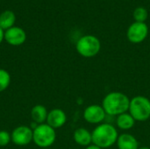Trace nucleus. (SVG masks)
<instances>
[{"label":"nucleus","mask_w":150,"mask_h":149,"mask_svg":"<svg viewBox=\"0 0 150 149\" xmlns=\"http://www.w3.org/2000/svg\"><path fill=\"white\" fill-rule=\"evenodd\" d=\"M11 142L17 146H26L33 142V130L27 126H18L11 133Z\"/></svg>","instance_id":"nucleus-8"},{"label":"nucleus","mask_w":150,"mask_h":149,"mask_svg":"<svg viewBox=\"0 0 150 149\" xmlns=\"http://www.w3.org/2000/svg\"><path fill=\"white\" fill-rule=\"evenodd\" d=\"M67 122V115L65 112L59 108H54L48 112L46 123L53 127L54 129H58L62 127Z\"/></svg>","instance_id":"nucleus-10"},{"label":"nucleus","mask_w":150,"mask_h":149,"mask_svg":"<svg viewBox=\"0 0 150 149\" xmlns=\"http://www.w3.org/2000/svg\"><path fill=\"white\" fill-rule=\"evenodd\" d=\"M56 140L55 129L48 126L47 123L38 125L33 130V142L40 148H49Z\"/></svg>","instance_id":"nucleus-5"},{"label":"nucleus","mask_w":150,"mask_h":149,"mask_svg":"<svg viewBox=\"0 0 150 149\" xmlns=\"http://www.w3.org/2000/svg\"><path fill=\"white\" fill-rule=\"evenodd\" d=\"M116 145L118 149H138L140 148L138 140L128 133L120 134Z\"/></svg>","instance_id":"nucleus-11"},{"label":"nucleus","mask_w":150,"mask_h":149,"mask_svg":"<svg viewBox=\"0 0 150 149\" xmlns=\"http://www.w3.org/2000/svg\"><path fill=\"white\" fill-rule=\"evenodd\" d=\"M84 149H102V148H100L99 147H98V146H96V145H94V144H91L90 146L86 147Z\"/></svg>","instance_id":"nucleus-20"},{"label":"nucleus","mask_w":150,"mask_h":149,"mask_svg":"<svg viewBox=\"0 0 150 149\" xmlns=\"http://www.w3.org/2000/svg\"><path fill=\"white\" fill-rule=\"evenodd\" d=\"M138 149H150L149 147H146V146H144V147H140Z\"/></svg>","instance_id":"nucleus-21"},{"label":"nucleus","mask_w":150,"mask_h":149,"mask_svg":"<svg viewBox=\"0 0 150 149\" xmlns=\"http://www.w3.org/2000/svg\"><path fill=\"white\" fill-rule=\"evenodd\" d=\"M91 134L92 144L102 149L110 148L115 145L120 135L115 126L107 122L98 125L91 132Z\"/></svg>","instance_id":"nucleus-2"},{"label":"nucleus","mask_w":150,"mask_h":149,"mask_svg":"<svg viewBox=\"0 0 150 149\" xmlns=\"http://www.w3.org/2000/svg\"><path fill=\"white\" fill-rule=\"evenodd\" d=\"M83 119L91 125H100L105 122L107 115L101 105L93 104L88 105L83 113Z\"/></svg>","instance_id":"nucleus-6"},{"label":"nucleus","mask_w":150,"mask_h":149,"mask_svg":"<svg viewBox=\"0 0 150 149\" xmlns=\"http://www.w3.org/2000/svg\"><path fill=\"white\" fill-rule=\"evenodd\" d=\"M42 149H49V148H42Z\"/></svg>","instance_id":"nucleus-22"},{"label":"nucleus","mask_w":150,"mask_h":149,"mask_svg":"<svg viewBox=\"0 0 150 149\" xmlns=\"http://www.w3.org/2000/svg\"><path fill=\"white\" fill-rule=\"evenodd\" d=\"M74 141L81 147H88L92 144V134L88 129L84 127H79L75 130L73 133Z\"/></svg>","instance_id":"nucleus-12"},{"label":"nucleus","mask_w":150,"mask_h":149,"mask_svg":"<svg viewBox=\"0 0 150 149\" xmlns=\"http://www.w3.org/2000/svg\"><path fill=\"white\" fill-rule=\"evenodd\" d=\"M4 40L11 46H20L26 40V32L21 27L12 26L4 31Z\"/></svg>","instance_id":"nucleus-9"},{"label":"nucleus","mask_w":150,"mask_h":149,"mask_svg":"<svg viewBox=\"0 0 150 149\" xmlns=\"http://www.w3.org/2000/svg\"><path fill=\"white\" fill-rule=\"evenodd\" d=\"M11 83V75L4 68H0V92L4 91Z\"/></svg>","instance_id":"nucleus-16"},{"label":"nucleus","mask_w":150,"mask_h":149,"mask_svg":"<svg viewBox=\"0 0 150 149\" xmlns=\"http://www.w3.org/2000/svg\"><path fill=\"white\" fill-rule=\"evenodd\" d=\"M76 52L84 58H92L101 50V42L94 35L87 34L82 36L76 44Z\"/></svg>","instance_id":"nucleus-4"},{"label":"nucleus","mask_w":150,"mask_h":149,"mask_svg":"<svg viewBox=\"0 0 150 149\" xmlns=\"http://www.w3.org/2000/svg\"><path fill=\"white\" fill-rule=\"evenodd\" d=\"M129 105L130 98L125 93L120 91H112L105 95L101 105L107 116L117 117L122 113L127 112Z\"/></svg>","instance_id":"nucleus-1"},{"label":"nucleus","mask_w":150,"mask_h":149,"mask_svg":"<svg viewBox=\"0 0 150 149\" xmlns=\"http://www.w3.org/2000/svg\"><path fill=\"white\" fill-rule=\"evenodd\" d=\"M133 16L135 22H145L149 17V12L144 7H138L134 11Z\"/></svg>","instance_id":"nucleus-17"},{"label":"nucleus","mask_w":150,"mask_h":149,"mask_svg":"<svg viewBox=\"0 0 150 149\" xmlns=\"http://www.w3.org/2000/svg\"><path fill=\"white\" fill-rule=\"evenodd\" d=\"M47 114H48L47 109L42 105H36L31 110L32 120L37 123L38 125L46 123Z\"/></svg>","instance_id":"nucleus-14"},{"label":"nucleus","mask_w":150,"mask_h":149,"mask_svg":"<svg viewBox=\"0 0 150 149\" xmlns=\"http://www.w3.org/2000/svg\"><path fill=\"white\" fill-rule=\"evenodd\" d=\"M16 21V16L12 11L6 10L0 14V27L6 31L7 29L14 26Z\"/></svg>","instance_id":"nucleus-15"},{"label":"nucleus","mask_w":150,"mask_h":149,"mask_svg":"<svg viewBox=\"0 0 150 149\" xmlns=\"http://www.w3.org/2000/svg\"><path fill=\"white\" fill-rule=\"evenodd\" d=\"M149 34V27L145 22H134L129 25L127 37V40L134 44H140L143 42Z\"/></svg>","instance_id":"nucleus-7"},{"label":"nucleus","mask_w":150,"mask_h":149,"mask_svg":"<svg viewBox=\"0 0 150 149\" xmlns=\"http://www.w3.org/2000/svg\"><path fill=\"white\" fill-rule=\"evenodd\" d=\"M11 141V135L9 132L1 130L0 131V147H5Z\"/></svg>","instance_id":"nucleus-18"},{"label":"nucleus","mask_w":150,"mask_h":149,"mask_svg":"<svg viewBox=\"0 0 150 149\" xmlns=\"http://www.w3.org/2000/svg\"><path fill=\"white\" fill-rule=\"evenodd\" d=\"M135 123H136V121L134 120V119L132 117V115L128 112L117 116L116 119H115L116 126L120 130H122V131L131 130L134 126Z\"/></svg>","instance_id":"nucleus-13"},{"label":"nucleus","mask_w":150,"mask_h":149,"mask_svg":"<svg viewBox=\"0 0 150 149\" xmlns=\"http://www.w3.org/2000/svg\"><path fill=\"white\" fill-rule=\"evenodd\" d=\"M128 112L136 122H145L150 119V99L145 96H135L130 99Z\"/></svg>","instance_id":"nucleus-3"},{"label":"nucleus","mask_w":150,"mask_h":149,"mask_svg":"<svg viewBox=\"0 0 150 149\" xmlns=\"http://www.w3.org/2000/svg\"><path fill=\"white\" fill-rule=\"evenodd\" d=\"M4 40V31L0 27V44L3 42Z\"/></svg>","instance_id":"nucleus-19"}]
</instances>
